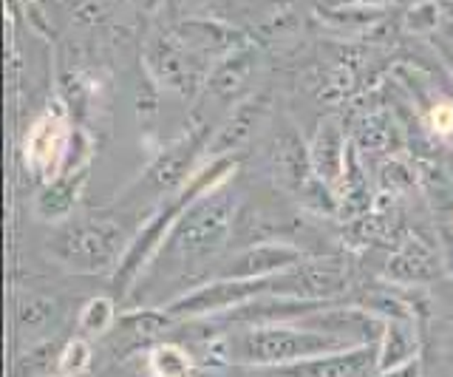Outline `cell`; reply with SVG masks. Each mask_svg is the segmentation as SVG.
<instances>
[{
	"label": "cell",
	"mask_w": 453,
	"mask_h": 377,
	"mask_svg": "<svg viewBox=\"0 0 453 377\" xmlns=\"http://www.w3.org/2000/svg\"><path fill=\"white\" fill-rule=\"evenodd\" d=\"M238 207L241 193L230 188V181L190 204L179 216L173 230L167 233L165 244L142 278L145 281H188L190 275L210 267L221 250L230 244Z\"/></svg>",
	"instance_id": "obj_1"
},
{
	"label": "cell",
	"mask_w": 453,
	"mask_h": 377,
	"mask_svg": "<svg viewBox=\"0 0 453 377\" xmlns=\"http://www.w3.org/2000/svg\"><path fill=\"white\" fill-rule=\"evenodd\" d=\"M148 65L156 80L184 96H193L207 82L204 58L196 54L184 40L173 35H156L148 46Z\"/></svg>",
	"instance_id": "obj_6"
},
{
	"label": "cell",
	"mask_w": 453,
	"mask_h": 377,
	"mask_svg": "<svg viewBox=\"0 0 453 377\" xmlns=\"http://www.w3.org/2000/svg\"><path fill=\"white\" fill-rule=\"evenodd\" d=\"M275 377H377L380 374V349L377 343L343 349L334 355L309 358L292 366L273 369Z\"/></svg>",
	"instance_id": "obj_8"
},
{
	"label": "cell",
	"mask_w": 453,
	"mask_h": 377,
	"mask_svg": "<svg viewBox=\"0 0 453 377\" xmlns=\"http://www.w3.org/2000/svg\"><path fill=\"white\" fill-rule=\"evenodd\" d=\"M159 4H162V0H136V6H142L145 12H156V9H159Z\"/></svg>",
	"instance_id": "obj_21"
},
{
	"label": "cell",
	"mask_w": 453,
	"mask_h": 377,
	"mask_svg": "<svg viewBox=\"0 0 453 377\" xmlns=\"http://www.w3.org/2000/svg\"><path fill=\"white\" fill-rule=\"evenodd\" d=\"M46 377H49V374H46ZM51 377H60V374H51Z\"/></svg>",
	"instance_id": "obj_22"
},
{
	"label": "cell",
	"mask_w": 453,
	"mask_h": 377,
	"mask_svg": "<svg viewBox=\"0 0 453 377\" xmlns=\"http://www.w3.org/2000/svg\"><path fill=\"white\" fill-rule=\"evenodd\" d=\"M210 145V125H198L196 131H190L184 139L165 148L159 157L150 162L145 171V179L139 181V190L148 193V196H173L176 190H181L196 173V159L202 148Z\"/></svg>",
	"instance_id": "obj_5"
},
{
	"label": "cell",
	"mask_w": 453,
	"mask_h": 377,
	"mask_svg": "<svg viewBox=\"0 0 453 377\" xmlns=\"http://www.w3.org/2000/svg\"><path fill=\"white\" fill-rule=\"evenodd\" d=\"M127 244L122 219L96 211L63 221L49 242V256L74 273H108L119 267Z\"/></svg>",
	"instance_id": "obj_3"
},
{
	"label": "cell",
	"mask_w": 453,
	"mask_h": 377,
	"mask_svg": "<svg viewBox=\"0 0 453 377\" xmlns=\"http://www.w3.org/2000/svg\"><path fill=\"white\" fill-rule=\"evenodd\" d=\"M94 363V346L85 335H74L63 343L54 360V374L60 377H85Z\"/></svg>",
	"instance_id": "obj_18"
},
{
	"label": "cell",
	"mask_w": 453,
	"mask_h": 377,
	"mask_svg": "<svg viewBox=\"0 0 453 377\" xmlns=\"http://www.w3.org/2000/svg\"><path fill=\"white\" fill-rule=\"evenodd\" d=\"M23 162L42 181H51L71 165V125L65 108L42 111L28 125L23 139Z\"/></svg>",
	"instance_id": "obj_4"
},
{
	"label": "cell",
	"mask_w": 453,
	"mask_h": 377,
	"mask_svg": "<svg viewBox=\"0 0 453 377\" xmlns=\"http://www.w3.org/2000/svg\"><path fill=\"white\" fill-rule=\"evenodd\" d=\"M269 111V96L266 94H252L247 100H241L226 119L216 128V134L210 136V157H230V150H238L241 145L252 136V131L264 122Z\"/></svg>",
	"instance_id": "obj_9"
},
{
	"label": "cell",
	"mask_w": 453,
	"mask_h": 377,
	"mask_svg": "<svg viewBox=\"0 0 453 377\" xmlns=\"http://www.w3.org/2000/svg\"><path fill=\"white\" fill-rule=\"evenodd\" d=\"M235 167H238L235 157L210 159L204 167H198L181 190H176L173 196L162 199V207L139 227V233L134 235L131 244H127V250H125L119 267L113 270V287H117V296H131V289L139 284V278L145 275V270L150 267L153 256L159 253V247L165 244L167 233L173 230L179 216L202 196H207L210 190L226 185V181L233 179Z\"/></svg>",
	"instance_id": "obj_2"
},
{
	"label": "cell",
	"mask_w": 453,
	"mask_h": 377,
	"mask_svg": "<svg viewBox=\"0 0 453 377\" xmlns=\"http://www.w3.org/2000/svg\"><path fill=\"white\" fill-rule=\"evenodd\" d=\"M117 301L111 296H94L82 304V310L77 315V332L85 338H103V335L117 329Z\"/></svg>",
	"instance_id": "obj_17"
},
{
	"label": "cell",
	"mask_w": 453,
	"mask_h": 377,
	"mask_svg": "<svg viewBox=\"0 0 453 377\" xmlns=\"http://www.w3.org/2000/svg\"><path fill=\"white\" fill-rule=\"evenodd\" d=\"M380 349V372H388L414 360L419 352V338L414 329V318H391L386 320L382 338L377 343Z\"/></svg>",
	"instance_id": "obj_14"
},
{
	"label": "cell",
	"mask_w": 453,
	"mask_h": 377,
	"mask_svg": "<svg viewBox=\"0 0 453 377\" xmlns=\"http://www.w3.org/2000/svg\"><path fill=\"white\" fill-rule=\"evenodd\" d=\"M150 377H198V358L176 341H159L148 352Z\"/></svg>",
	"instance_id": "obj_15"
},
{
	"label": "cell",
	"mask_w": 453,
	"mask_h": 377,
	"mask_svg": "<svg viewBox=\"0 0 453 377\" xmlns=\"http://www.w3.org/2000/svg\"><path fill=\"white\" fill-rule=\"evenodd\" d=\"M311 171L323 181L326 188L334 190L340 181L346 179V142H343V128L334 117L320 122V131L315 136L309 150Z\"/></svg>",
	"instance_id": "obj_12"
},
{
	"label": "cell",
	"mask_w": 453,
	"mask_h": 377,
	"mask_svg": "<svg viewBox=\"0 0 453 377\" xmlns=\"http://www.w3.org/2000/svg\"><path fill=\"white\" fill-rule=\"evenodd\" d=\"M255 65H258V51H255V49L241 46V49L230 51L207 74V82H204L207 96H212V100L221 103V105L235 103L238 96L250 88Z\"/></svg>",
	"instance_id": "obj_10"
},
{
	"label": "cell",
	"mask_w": 453,
	"mask_h": 377,
	"mask_svg": "<svg viewBox=\"0 0 453 377\" xmlns=\"http://www.w3.org/2000/svg\"><path fill=\"white\" fill-rule=\"evenodd\" d=\"M431 131L439 136L453 134V103H436L431 108Z\"/></svg>",
	"instance_id": "obj_19"
},
{
	"label": "cell",
	"mask_w": 453,
	"mask_h": 377,
	"mask_svg": "<svg viewBox=\"0 0 453 377\" xmlns=\"http://www.w3.org/2000/svg\"><path fill=\"white\" fill-rule=\"evenodd\" d=\"M85 179H88V162L85 165H71L60 176H54L51 181L42 185V190L37 193L35 199V213L42 219V221H68L71 219V211H74V204L82 193V185Z\"/></svg>",
	"instance_id": "obj_11"
},
{
	"label": "cell",
	"mask_w": 453,
	"mask_h": 377,
	"mask_svg": "<svg viewBox=\"0 0 453 377\" xmlns=\"http://www.w3.org/2000/svg\"><path fill=\"white\" fill-rule=\"evenodd\" d=\"M173 324H176V320L165 310V306H139V310L119 315L117 329L125 335V338H131L136 343H145V341H156ZM156 343H159V341H156Z\"/></svg>",
	"instance_id": "obj_16"
},
{
	"label": "cell",
	"mask_w": 453,
	"mask_h": 377,
	"mask_svg": "<svg viewBox=\"0 0 453 377\" xmlns=\"http://www.w3.org/2000/svg\"><path fill=\"white\" fill-rule=\"evenodd\" d=\"M60 318H63L60 301L54 296H46V292H23L14 301V329L20 335H28V338L54 332Z\"/></svg>",
	"instance_id": "obj_13"
},
{
	"label": "cell",
	"mask_w": 453,
	"mask_h": 377,
	"mask_svg": "<svg viewBox=\"0 0 453 377\" xmlns=\"http://www.w3.org/2000/svg\"><path fill=\"white\" fill-rule=\"evenodd\" d=\"M377 377H422V363H419V358H414V360H408V363H403V366H396V369L380 372Z\"/></svg>",
	"instance_id": "obj_20"
},
{
	"label": "cell",
	"mask_w": 453,
	"mask_h": 377,
	"mask_svg": "<svg viewBox=\"0 0 453 377\" xmlns=\"http://www.w3.org/2000/svg\"><path fill=\"white\" fill-rule=\"evenodd\" d=\"M303 258H309L303 250L287 242H258L224 258L212 278H269L295 267Z\"/></svg>",
	"instance_id": "obj_7"
}]
</instances>
